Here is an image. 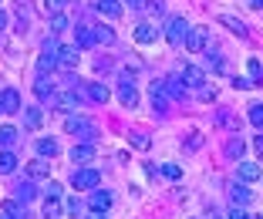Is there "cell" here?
<instances>
[{
	"label": "cell",
	"instance_id": "1",
	"mask_svg": "<svg viewBox=\"0 0 263 219\" xmlns=\"http://www.w3.org/2000/svg\"><path fill=\"white\" fill-rule=\"evenodd\" d=\"M162 34H165V41H169L172 47H182V44H186V34H189L186 17H172V21L162 27Z\"/></svg>",
	"mask_w": 263,
	"mask_h": 219
},
{
	"label": "cell",
	"instance_id": "2",
	"mask_svg": "<svg viewBox=\"0 0 263 219\" xmlns=\"http://www.w3.org/2000/svg\"><path fill=\"white\" fill-rule=\"evenodd\" d=\"M98 182H101V175L95 169H88V165H78L71 172V186L74 189H98Z\"/></svg>",
	"mask_w": 263,
	"mask_h": 219
},
{
	"label": "cell",
	"instance_id": "3",
	"mask_svg": "<svg viewBox=\"0 0 263 219\" xmlns=\"http://www.w3.org/2000/svg\"><path fill=\"white\" fill-rule=\"evenodd\" d=\"M206 47H209V31H206V27H189L186 51H189V54H202Z\"/></svg>",
	"mask_w": 263,
	"mask_h": 219
},
{
	"label": "cell",
	"instance_id": "4",
	"mask_svg": "<svg viewBox=\"0 0 263 219\" xmlns=\"http://www.w3.org/2000/svg\"><path fill=\"white\" fill-rule=\"evenodd\" d=\"M64 128H68L71 135H81V138H91L95 135V125L88 122V118H81V115H71L68 122H64Z\"/></svg>",
	"mask_w": 263,
	"mask_h": 219
},
{
	"label": "cell",
	"instance_id": "5",
	"mask_svg": "<svg viewBox=\"0 0 263 219\" xmlns=\"http://www.w3.org/2000/svg\"><path fill=\"white\" fill-rule=\"evenodd\" d=\"M0 108H4V115L24 111V108H21V94H17V88H4V91H0Z\"/></svg>",
	"mask_w": 263,
	"mask_h": 219
},
{
	"label": "cell",
	"instance_id": "6",
	"mask_svg": "<svg viewBox=\"0 0 263 219\" xmlns=\"http://www.w3.org/2000/svg\"><path fill=\"white\" fill-rule=\"evenodd\" d=\"M179 78H182V85H186V88L206 85V74H202V68H196V64H186V68L179 71Z\"/></svg>",
	"mask_w": 263,
	"mask_h": 219
},
{
	"label": "cell",
	"instance_id": "7",
	"mask_svg": "<svg viewBox=\"0 0 263 219\" xmlns=\"http://www.w3.org/2000/svg\"><path fill=\"white\" fill-rule=\"evenodd\" d=\"M78 61H81V47H58V64H61V68H78Z\"/></svg>",
	"mask_w": 263,
	"mask_h": 219
},
{
	"label": "cell",
	"instance_id": "8",
	"mask_svg": "<svg viewBox=\"0 0 263 219\" xmlns=\"http://www.w3.org/2000/svg\"><path fill=\"white\" fill-rule=\"evenodd\" d=\"M159 34H162V27H155V24L142 21L139 27H135V41L139 44H152V41H159Z\"/></svg>",
	"mask_w": 263,
	"mask_h": 219
},
{
	"label": "cell",
	"instance_id": "9",
	"mask_svg": "<svg viewBox=\"0 0 263 219\" xmlns=\"http://www.w3.org/2000/svg\"><path fill=\"white\" fill-rule=\"evenodd\" d=\"M95 158V145L91 142H78L74 149H71V162H78V165H88Z\"/></svg>",
	"mask_w": 263,
	"mask_h": 219
},
{
	"label": "cell",
	"instance_id": "10",
	"mask_svg": "<svg viewBox=\"0 0 263 219\" xmlns=\"http://www.w3.org/2000/svg\"><path fill=\"white\" fill-rule=\"evenodd\" d=\"M24 172L31 175V179H47V175H51V162H47V158H34V162L24 165Z\"/></svg>",
	"mask_w": 263,
	"mask_h": 219
},
{
	"label": "cell",
	"instance_id": "11",
	"mask_svg": "<svg viewBox=\"0 0 263 219\" xmlns=\"http://www.w3.org/2000/svg\"><path fill=\"white\" fill-rule=\"evenodd\" d=\"M41 125H44V111H41V108H24V128L37 132Z\"/></svg>",
	"mask_w": 263,
	"mask_h": 219
},
{
	"label": "cell",
	"instance_id": "12",
	"mask_svg": "<svg viewBox=\"0 0 263 219\" xmlns=\"http://www.w3.org/2000/svg\"><path fill=\"white\" fill-rule=\"evenodd\" d=\"M98 14L108 17V21H118L122 17V4L118 0H98Z\"/></svg>",
	"mask_w": 263,
	"mask_h": 219
},
{
	"label": "cell",
	"instance_id": "13",
	"mask_svg": "<svg viewBox=\"0 0 263 219\" xmlns=\"http://www.w3.org/2000/svg\"><path fill=\"white\" fill-rule=\"evenodd\" d=\"M54 105H58V111H78V91L54 94Z\"/></svg>",
	"mask_w": 263,
	"mask_h": 219
},
{
	"label": "cell",
	"instance_id": "14",
	"mask_svg": "<svg viewBox=\"0 0 263 219\" xmlns=\"http://www.w3.org/2000/svg\"><path fill=\"white\" fill-rule=\"evenodd\" d=\"M34 94H37V98H41V102H47V98H51V102H54V85H51V81H47L44 78V74H41V78L37 81H34Z\"/></svg>",
	"mask_w": 263,
	"mask_h": 219
},
{
	"label": "cell",
	"instance_id": "15",
	"mask_svg": "<svg viewBox=\"0 0 263 219\" xmlns=\"http://www.w3.org/2000/svg\"><path fill=\"white\" fill-rule=\"evenodd\" d=\"M91 209L108 212V209H111V192H105V189H95V192H91Z\"/></svg>",
	"mask_w": 263,
	"mask_h": 219
},
{
	"label": "cell",
	"instance_id": "16",
	"mask_svg": "<svg viewBox=\"0 0 263 219\" xmlns=\"http://www.w3.org/2000/svg\"><path fill=\"white\" fill-rule=\"evenodd\" d=\"M162 91L169 94V98H182V94H186V85H182V78H165Z\"/></svg>",
	"mask_w": 263,
	"mask_h": 219
},
{
	"label": "cell",
	"instance_id": "17",
	"mask_svg": "<svg viewBox=\"0 0 263 219\" xmlns=\"http://www.w3.org/2000/svg\"><path fill=\"white\" fill-rule=\"evenodd\" d=\"M260 175H263V169L256 162H240V179L243 182H256Z\"/></svg>",
	"mask_w": 263,
	"mask_h": 219
},
{
	"label": "cell",
	"instance_id": "18",
	"mask_svg": "<svg viewBox=\"0 0 263 219\" xmlns=\"http://www.w3.org/2000/svg\"><path fill=\"white\" fill-rule=\"evenodd\" d=\"M118 98H122L125 108H135V105H139V91H135V85H122V88H118Z\"/></svg>",
	"mask_w": 263,
	"mask_h": 219
},
{
	"label": "cell",
	"instance_id": "19",
	"mask_svg": "<svg viewBox=\"0 0 263 219\" xmlns=\"http://www.w3.org/2000/svg\"><path fill=\"white\" fill-rule=\"evenodd\" d=\"M88 94H91V102H98V105H108V98H111V91L105 85H98V81L88 85Z\"/></svg>",
	"mask_w": 263,
	"mask_h": 219
},
{
	"label": "cell",
	"instance_id": "20",
	"mask_svg": "<svg viewBox=\"0 0 263 219\" xmlns=\"http://www.w3.org/2000/svg\"><path fill=\"white\" fill-rule=\"evenodd\" d=\"M58 152H61V145H58L54 138H41V142H37V155H41V158H54Z\"/></svg>",
	"mask_w": 263,
	"mask_h": 219
},
{
	"label": "cell",
	"instance_id": "21",
	"mask_svg": "<svg viewBox=\"0 0 263 219\" xmlns=\"http://www.w3.org/2000/svg\"><path fill=\"white\" fill-rule=\"evenodd\" d=\"M219 24H223V27H230L233 34H240V37H247V24H243L240 17H230V14H223V17H219Z\"/></svg>",
	"mask_w": 263,
	"mask_h": 219
},
{
	"label": "cell",
	"instance_id": "22",
	"mask_svg": "<svg viewBox=\"0 0 263 219\" xmlns=\"http://www.w3.org/2000/svg\"><path fill=\"white\" fill-rule=\"evenodd\" d=\"M14 169H17V155L10 149H4L0 152V175H10Z\"/></svg>",
	"mask_w": 263,
	"mask_h": 219
},
{
	"label": "cell",
	"instance_id": "23",
	"mask_svg": "<svg viewBox=\"0 0 263 219\" xmlns=\"http://www.w3.org/2000/svg\"><path fill=\"white\" fill-rule=\"evenodd\" d=\"M44 216L47 219L61 216V196H44Z\"/></svg>",
	"mask_w": 263,
	"mask_h": 219
},
{
	"label": "cell",
	"instance_id": "24",
	"mask_svg": "<svg viewBox=\"0 0 263 219\" xmlns=\"http://www.w3.org/2000/svg\"><path fill=\"white\" fill-rule=\"evenodd\" d=\"M95 31H88V27H81V31H78V41H74V47H81V51H88V47L95 44Z\"/></svg>",
	"mask_w": 263,
	"mask_h": 219
},
{
	"label": "cell",
	"instance_id": "25",
	"mask_svg": "<svg viewBox=\"0 0 263 219\" xmlns=\"http://www.w3.org/2000/svg\"><path fill=\"white\" fill-rule=\"evenodd\" d=\"M230 196H233V203H236V206H247V203H250V189L236 182V186L230 189Z\"/></svg>",
	"mask_w": 263,
	"mask_h": 219
},
{
	"label": "cell",
	"instance_id": "26",
	"mask_svg": "<svg viewBox=\"0 0 263 219\" xmlns=\"http://www.w3.org/2000/svg\"><path fill=\"white\" fill-rule=\"evenodd\" d=\"M14 142H17V128L14 125H0V145H4V149H10Z\"/></svg>",
	"mask_w": 263,
	"mask_h": 219
},
{
	"label": "cell",
	"instance_id": "27",
	"mask_svg": "<svg viewBox=\"0 0 263 219\" xmlns=\"http://www.w3.org/2000/svg\"><path fill=\"white\" fill-rule=\"evenodd\" d=\"M54 68H58V54H47L44 51V54L37 57V71L44 74V71H54Z\"/></svg>",
	"mask_w": 263,
	"mask_h": 219
},
{
	"label": "cell",
	"instance_id": "28",
	"mask_svg": "<svg viewBox=\"0 0 263 219\" xmlns=\"http://www.w3.org/2000/svg\"><path fill=\"white\" fill-rule=\"evenodd\" d=\"M243 152H247V145H243V138H233L230 145H226V155H230V158H243Z\"/></svg>",
	"mask_w": 263,
	"mask_h": 219
},
{
	"label": "cell",
	"instance_id": "29",
	"mask_svg": "<svg viewBox=\"0 0 263 219\" xmlns=\"http://www.w3.org/2000/svg\"><path fill=\"white\" fill-rule=\"evenodd\" d=\"M64 27H68V17H64L61 10H58V14H51V31L58 34V31H64Z\"/></svg>",
	"mask_w": 263,
	"mask_h": 219
},
{
	"label": "cell",
	"instance_id": "30",
	"mask_svg": "<svg viewBox=\"0 0 263 219\" xmlns=\"http://www.w3.org/2000/svg\"><path fill=\"white\" fill-rule=\"evenodd\" d=\"M250 122L256 128H263V105H250Z\"/></svg>",
	"mask_w": 263,
	"mask_h": 219
},
{
	"label": "cell",
	"instance_id": "31",
	"mask_svg": "<svg viewBox=\"0 0 263 219\" xmlns=\"http://www.w3.org/2000/svg\"><path fill=\"white\" fill-rule=\"evenodd\" d=\"M162 175H165V179H179V175H182V169H179L176 162H165L162 165Z\"/></svg>",
	"mask_w": 263,
	"mask_h": 219
},
{
	"label": "cell",
	"instance_id": "32",
	"mask_svg": "<svg viewBox=\"0 0 263 219\" xmlns=\"http://www.w3.org/2000/svg\"><path fill=\"white\" fill-rule=\"evenodd\" d=\"M132 145H135V149H148V145H152V138H148V135H142V132H135V135H132Z\"/></svg>",
	"mask_w": 263,
	"mask_h": 219
},
{
	"label": "cell",
	"instance_id": "33",
	"mask_svg": "<svg viewBox=\"0 0 263 219\" xmlns=\"http://www.w3.org/2000/svg\"><path fill=\"white\" fill-rule=\"evenodd\" d=\"M64 212H68V216H74V219H78V212H81V203H78V196H71L68 203H64Z\"/></svg>",
	"mask_w": 263,
	"mask_h": 219
},
{
	"label": "cell",
	"instance_id": "34",
	"mask_svg": "<svg viewBox=\"0 0 263 219\" xmlns=\"http://www.w3.org/2000/svg\"><path fill=\"white\" fill-rule=\"evenodd\" d=\"M199 98L202 102H213V98H216V88L213 85H199Z\"/></svg>",
	"mask_w": 263,
	"mask_h": 219
},
{
	"label": "cell",
	"instance_id": "35",
	"mask_svg": "<svg viewBox=\"0 0 263 219\" xmlns=\"http://www.w3.org/2000/svg\"><path fill=\"white\" fill-rule=\"evenodd\" d=\"M95 37L105 41V44H111V41H115V31H108V27H98V31H95Z\"/></svg>",
	"mask_w": 263,
	"mask_h": 219
},
{
	"label": "cell",
	"instance_id": "36",
	"mask_svg": "<svg viewBox=\"0 0 263 219\" xmlns=\"http://www.w3.org/2000/svg\"><path fill=\"white\" fill-rule=\"evenodd\" d=\"M64 4H68V0H44V10H47V14H58Z\"/></svg>",
	"mask_w": 263,
	"mask_h": 219
},
{
	"label": "cell",
	"instance_id": "37",
	"mask_svg": "<svg viewBox=\"0 0 263 219\" xmlns=\"http://www.w3.org/2000/svg\"><path fill=\"white\" fill-rule=\"evenodd\" d=\"M247 68H250V74H253V78H263V64L256 61V57H250V64H247Z\"/></svg>",
	"mask_w": 263,
	"mask_h": 219
},
{
	"label": "cell",
	"instance_id": "38",
	"mask_svg": "<svg viewBox=\"0 0 263 219\" xmlns=\"http://www.w3.org/2000/svg\"><path fill=\"white\" fill-rule=\"evenodd\" d=\"M44 192H47V196H61V192H64V186H61V182H47V189H44Z\"/></svg>",
	"mask_w": 263,
	"mask_h": 219
},
{
	"label": "cell",
	"instance_id": "39",
	"mask_svg": "<svg viewBox=\"0 0 263 219\" xmlns=\"http://www.w3.org/2000/svg\"><path fill=\"white\" fill-rule=\"evenodd\" d=\"M145 7H148V14H162V10H165V4H162V0H148Z\"/></svg>",
	"mask_w": 263,
	"mask_h": 219
},
{
	"label": "cell",
	"instance_id": "40",
	"mask_svg": "<svg viewBox=\"0 0 263 219\" xmlns=\"http://www.w3.org/2000/svg\"><path fill=\"white\" fill-rule=\"evenodd\" d=\"M226 219H250V212L243 209V206H236V209H230V216Z\"/></svg>",
	"mask_w": 263,
	"mask_h": 219
},
{
	"label": "cell",
	"instance_id": "41",
	"mask_svg": "<svg viewBox=\"0 0 263 219\" xmlns=\"http://www.w3.org/2000/svg\"><path fill=\"white\" fill-rule=\"evenodd\" d=\"M17 196H21L24 203H27V199H34V186H21V189H17Z\"/></svg>",
	"mask_w": 263,
	"mask_h": 219
},
{
	"label": "cell",
	"instance_id": "42",
	"mask_svg": "<svg viewBox=\"0 0 263 219\" xmlns=\"http://www.w3.org/2000/svg\"><path fill=\"white\" fill-rule=\"evenodd\" d=\"M250 85H253V81H247V78H236V81H233V88H240V91H247Z\"/></svg>",
	"mask_w": 263,
	"mask_h": 219
},
{
	"label": "cell",
	"instance_id": "43",
	"mask_svg": "<svg viewBox=\"0 0 263 219\" xmlns=\"http://www.w3.org/2000/svg\"><path fill=\"white\" fill-rule=\"evenodd\" d=\"M88 219H108V216H105L101 209H91V212H88Z\"/></svg>",
	"mask_w": 263,
	"mask_h": 219
},
{
	"label": "cell",
	"instance_id": "44",
	"mask_svg": "<svg viewBox=\"0 0 263 219\" xmlns=\"http://www.w3.org/2000/svg\"><path fill=\"white\" fill-rule=\"evenodd\" d=\"M125 4H128V7H135V10H139V7H145V0H125Z\"/></svg>",
	"mask_w": 263,
	"mask_h": 219
},
{
	"label": "cell",
	"instance_id": "45",
	"mask_svg": "<svg viewBox=\"0 0 263 219\" xmlns=\"http://www.w3.org/2000/svg\"><path fill=\"white\" fill-rule=\"evenodd\" d=\"M256 155L263 158V135H260V138H256Z\"/></svg>",
	"mask_w": 263,
	"mask_h": 219
},
{
	"label": "cell",
	"instance_id": "46",
	"mask_svg": "<svg viewBox=\"0 0 263 219\" xmlns=\"http://www.w3.org/2000/svg\"><path fill=\"white\" fill-rule=\"evenodd\" d=\"M4 27H7V14H4V10H0V31H4Z\"/></svg>",
	"mask_w": 263,
	"mask_h": 219
},
{
	"label": "cell",
	"instance_id": "47",
	"mask_svg": "<svg viewBox=\"0 0 263 219\" xmlns=\"http://www.w3.org/2000/svg\"><path fill=\"white\" fill-rule=\"evenodd\" d=\"M250 4H253V7H256V10H263V0H250Z\"/></svg>",
	"mask_w": 263,
	"mask_h": 219
},
{
	"label": "cell",
	"instance_id": "48",
	"mask_svg": "<svg viewBox=\"0 0 263 219\" xmlns=\"http://www.w3.org/2000/svg\"><path fill=\"white\" fill-rule=\"evenodd\" d=\"M4 219H21V216H14V212H7V216H4Z\"/></svg>",
	"mask_w": 263,
	"mask_h": 219
},
{
	"label": "cell",
	"instance_id": "49",
	"mask_svg": "<svg viewBox=\"0 0 263 219\" xmlns=\"http://www.w3.org/2000/svg\"><path fill=\"white\" fill-rule=\"evenodd\" d=\"M250 219H263V216H250Z\"/></svg>",
	"mask_w": 263,
	"mask_h": 219
},
{
	"label": "cell",
	"instance_id": "50",
	"mask_svg": "<svg viewBox=\"0 0 263 219\" xmlns=\"http://www.w3.org/2000/svg\"><path fill=\"white\" fill-rule=\"evenodd\" d=\"M0 115H4V108H0Z\"/></svg>",
	"mask_w": 263,
	"mask_h": 219
}]
</instances>
